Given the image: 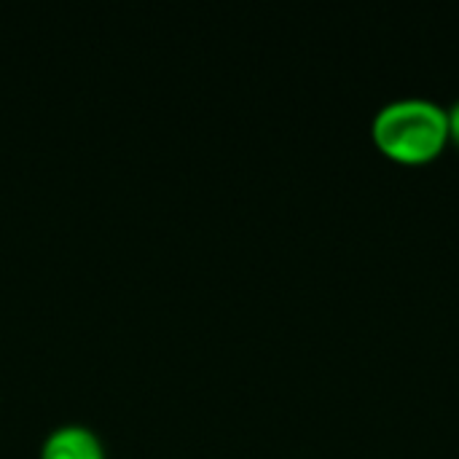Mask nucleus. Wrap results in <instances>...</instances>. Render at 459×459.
<instances>
[{"label":"nucleus","instance_id":"nucleus-1","mask_svg":"<svg viewBox=\"0 0 459 459\" xmlns=\"http://www.w3.org/2000/svg\"><path fill=\"white\" fill-rule=\"evenodd\" d=\"M374 140L379 151L403 164L436 159L449 140L446 110L430 100L409 97L385 105L374 116Z\"/></svg>","mask_w":459,"mask_h":459},{"label":"nucleus","instance_id":"nucleus-2","mask_svg":"<svg viewBox=\"0 0 459 459\" xmlns=\"http://www.w3.org/2000/svg\"><path fill=\"white\" fill-rule=\"evenodd\" d=\"M40 459H108L100 436L86 425H59L54 428L40 446Z\"/></svg>","mask_w":459,"mask_h":459},{"label":"nucleus","instance_id":"nucleus-3","mask_svg":"<svg viewBox=\"0 0 459 459\" xmlns=\"http://www.w3.org/2000/svg\"><path fill=\"white\" fill-rule=\"evenodd\" d=\"M446 121H449V137L459 145V102L452 105V110H446Z\"/></svg>","mask_w":459,"mask_h":459}]
</instances>
